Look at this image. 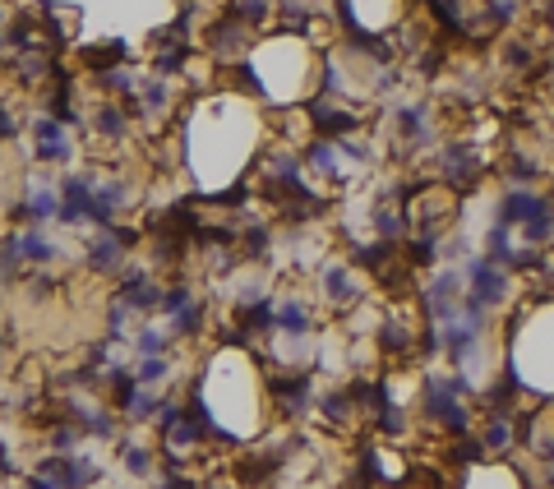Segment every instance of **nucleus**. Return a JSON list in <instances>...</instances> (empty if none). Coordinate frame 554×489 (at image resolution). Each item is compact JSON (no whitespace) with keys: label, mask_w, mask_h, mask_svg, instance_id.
<instances>
[{"label":"nucleus","mask_w":554,"mask_h":489,"mask_svg":"<svg viewBox=\"0 0 554 489\" xmlns=\"http://www.w3.org/2000/svg\"><path fill=\"white\" fill-rule=\"evenodd\" d=\"M167 323H171V337H199L203 323H208V310H203V301H190V305H185L180 314H171Z\"/></svg>","instance_id":"cd10ccee"},{"label":"nucleus","mask_w":554,"mask_h":489,"mask_svg":"<svg viewBox=\"0 0 554 489\" xmlns=\"http://www.w3.org/2000/svg\"><path fill=\"white\" fill-rule=\"evenodd\" d=\"M171 102H176V88H171V79H162V75H149V79H138V116H149V120H162Z\"/></svg>","instance_id":"aec40b11"},{"label":"nucleus","mask_w":554,"mask_h":489,"mask_svg":"<svg viewBox=\"0 0 554 489\" xmlns=\"http://www.w3.org/2000/svg\"><path fill=\"white\" fill-rule=\"evenodd\" d=\"M190 301H194V296H190V287H180V282H176V287H167V291H162V305H158V310L171 319V314H180Z\"/></svg>","instance_id":"e433bc0d"},{"label":"nucleus","mask_w":554,"mask_h":489,"mask_svg":"<svg viewBox=\"0 0 554 489\" xmlns=\"http://www.w3.org/2000/svg\"><path fill=\"white\" fill-rule=\"evenodd\" d=\"M439 176H444V185L448 189H476L480 185V176H485V162H480V153L471 148V144H462V138H453V144H444L439 148Z\"/></svg>","instance_id":"1a4fd4ad"},{"label":"nucleus","mask_w":554,"mask_h":489,"mask_svg":"<svg viewBox=\"0 0 554 489\" xmlns=\"http://www.w3.org/2000/svg\"><path fill=\"white\" fill-rule=\"evenodd\" d=\"M42 475H51V484L56 489H88V484H97L102 480V466L93 462V457H84V453H51L46 462H42Z\"/></svg>","instance_id":"9b49d317"},{"label":"nucleus","mask_w":554,"mask_h":489,"mask_svg":"<svg viewBox=\"0 0 554 489\" xmlns=\"http://www.w3.org/2000/svg\"><path fill=\"white\" fill-rule=\"evenodd\" d=\"M467 397H471V379L467 374H435V370H426V379H421L426 421H435L453 439H462L471 430V406H467Z\"/></svg>","instance_id":"f257e3e1"},{"label":"nucleus","mask_w":554,"mask_h":489,"mask_svg":"<svg viewBox=\"0 0 554 489\" xmlns=\"http://www.w3.org/2000/svg\"><path fill=\"white\" fill-rule=\"evenodd\" d=\"M125 60H129V46L125 42H107V46H88L84 51V65L93 69V75H107V69H116Z\"/></svg>","instance_id":"a878e982"},{"label":"nucleus","mask_w":554,"mask_h":489,"mask_svg":"<svg viewBox=\"0 0 554 489\" xmlns=\"http://www.w3.org/2000/svg\"><path fill=\"white\" fill-rule=\"evenodd\" d=\"M167 397H158V388H129V397L120 402V411L129 415V425H144V421H158V411H162Z\"/></svg>","instance_id":"5701e85b"},{"label":"nucleus","mask_w":554,"mask_h":489,"mask_svg":"<svg viewBox=\"0 0 554 489\" xmlns=\"http://www.w3.org/2000/svg\"><path fill=\"white\" fill-rule=\"evenodd\" d=\"M305 120H310V129H314L319 138H346V134H356V129L365 125L361 111L342 107V102H333V97H319V93L305 102Z\"/></svg>","instance_id":"423d86ee"},{"label":"nucleus","mask_w":554,"mask_h":489,"mask_svg":"<svg viewBox=\"0 0 554 489\" xmlns=\"http://www.w3.org/2000/svg\"><path fill=\"white\" fill-rule=\"evenodd\" d=\"M33 158H37V167H69L75 162L69 125H60L56 116H37L33 120Z\"/></svg>","instance_id":"0eeeda50"},{"label":"nucleus","mask_w":554,"mask_h":489,"mask_svg":"<svg viewBox=\"0 0 554 489\" xmlns=\"http://www.w3.org/2000/svg\"><path fill=\"white\" fill-rule=\"evenodd\" d=\"M158 489H199V480H190L185 471H167V475L158 480Z\"/></svg>","instance_id":"58836bf2"},{"label":"nucleus","mask_w":554,"mask_h":489,"mask_svg":"<svg viewBox=\"0 0 554 489\" xmlns=\"http://www.w3.org/2000/svg\"><path fill=\"white\" fill-rule=\"evenodd\" d=\"M540 199H545V189H531V185H508L504 194H499V203H495V222H504V227H522L536 208H540Z\"/></svg>","instance_id":"dca6fc26"},{"label":"nucleus","mask_w":554,"mask_h":489,"mask_svg":"<svg viewBox=\"0 0 554 489\" xmlns=\"http://www.w3.org/2000/svg\"><path fill=\"white\" fill-rule=\"evenodd\" d=\"M162 291H167V287H158L144 268H129V272H120V291H116V296H120L134 314H153V310L162 305Z\"/></svg>","instance_id":"4468645a"},{"label":"nucleus","mask_w":554,"mask_h":489,"mask_svg":"<svg viewBox=\"0 0 554 489\" xmlns=\"http://www.w3.org/2000/svg\"><path fill=\"white\" fill-rule=\"evenodd\" d=\"M15 245H19L24 263H33V268H46V263L60 259V245H56L42 227H24V231H15Z\"/></svg>","instance_id":"412c9836"},{"label":"nucleus","mask_w":554,"mask_h":489,"mask_svg":"<svg viewBox=\"0 0 554 489\" xmlns=\"http://www.w3.org/2000/svg\"><path fill=\"white\" fill-rule=\"evenodd\" d=\"M513 443H518V425H513V415L490 411V421H485V430H480V448H485V453H508Z\"/></svg>","instance_id":"b1692460"},{"label":"nucleus","mask_w":554,"mask_h":489,"mask_svg":"<svg viewBox=\"0 0 554 489\" xmlns=\"http://www.w3.org/2000/svg\"><path fill=\"white\" fill-rule=\"evenodd\" d=\"M227 15H236L245 28H259V24L272 19V0H231V10H227Z\"/></svg>","instance_id":"7c9ffc66"},{"label":"nucleus","mask_w":554,"mask_h":489,"mask_svg":"<svg viewBox=\"0 0 554 489\" xmlns=\"http://www.w3.org/2000/svg\"><path fill=\"white\" fill-rule=\"evenodd\" d=\"M120 462H125L129 475H149V471H153V453H149L144 443H129V439L120 443Z\"/></svg>","instance_id":"473e14b6"},{"label":"nucleus","mask_w":554,"mask_h":489,"mask_svg":"<svg viewBox=\"0 0 554 489\" xmlns=\"http://www.w3.org/2000/svg\"><path fill=\"white\" fill-rule=\"evenodd\" d=\"M272 332H282V337H292V341H305L310 332H314V310H310V301H301V296H282L272 305Z\"/></svg>","instance_id":"2eb2a0df"},{"label":"nucleus","mask_w":554,"mask_h":489,"mask_svg":"<svg viewBox=\"0 0 554 489\" xmlns=\"http://www.w3.org/2000/svg\"><path fill=\"white\" fill-rule=\"evenodd\" d=\"M245 33H250V28H245L236 15H222L213 28L203 33V46H208V56H213V60H231V65H236V60L245 56Z\"/></svg>","instance_id":"ddd939ff"},{"label":"nucleus","mask_w":554,"mask_h":489,"mask_svg":"<svg viewBox=\"0 0 554 489\" xmlns=\"http://www.w3.org/2000/svg\"><path fill=\"white\" fill-rule=\"evenodd\" d=\"M167 379H171V356H138V365H134L138 388H162Z\"/></svg>","instance_id":"bb28decb"},{"label":"nucleus","mask_w":554,"mask_h":489,"mask_svg":"<svg viewBox=\"0 0 554 489\" xmlns=\"http://www.w3.org/2000/svg\"><path fill=\"white\" fill-rule=\"evenodd\" d=\"M134 245H138V231L125 227V222H116V227H107V231H97V236L88 240L84 263H88V272H97V277H120Z\"/></svg>","instance_id":"7ed1b4c3"},{"label":"nucleus","mask_w":554,"mask_h":489,"mask_svg":"<svg viewBox=\"0 0 554 489\" xmlns=\"http://www.w3.org/2000/svg\"><path fill=\"white\" fill-rule=\"evenodd\" d=\"M462 282H467V296L480 301L485 310H499L508 296H513V268L495 263L490 254H476V259H462Z\"/></svg>","instance_id":"f03ea898"},{"label":"nucleus","mask_w":554,"mask_h":489,"mask_svg":"<svg viewBox=\"0 0 554 489\" xmlns=\"http://www.w3.org/2000/svg\"><path fill=\"white\" fill-rule=\"evenodd\" d=\"M19 272H24V254H19V245H15V231L0 240V282H19Z\"/></svg>","instance_id":"2f4dec72"},{"label":"nucleus","mask_w":554,"mask_h":489,"mask_svg":"<svg viewBox=\"0 0 554 489\" xmlns=\"http://www.w3.org/2000/svg\"><path fill=\"white\" fill-rule=\"evenodd\" d=\"M379 346L388 356H406V351H416V332H411V323H402V319H384L379 323Z\"/></svg>","instance_id":"393cba45"},{"label":"nucleus","mask_w":554,"mask_h":489,"mask_svg":"<svg viewBox=\"0 0 554 489\" xmlns=\"http://www.w3.org/2000/svg\"><path fill=\"white\" fill-rule=\"evenodd\" d=\"M310 5H314V0H310Z\"/></svg>","instance_id":"37998d69"},{"label":"nucleus","mask_w":554,"mask_h":489,"mask_svg":"<svg viewBox=\"0 0 554 489\" xmlns=\"http://www.w3.org/2000/svg\"><path fill=\"white\" fill-rule=\"evenodd\" d=\"M129 203H134V185H129L125 176H107V180H97V189H93L88 222H93L97 231H107V227H116V218L125 213Z\"/></svg>","instance_id":"9d476101"},{"label":"nucleus","mask_w":554,"mask_h":489,"mask_svg":"<svg viewBox=\"0 0 554 489\" xmlns=\"http://www.w3.org/2000/svg\"><path fill=\"white\" fill-rule=\"evenodd\" d=\"M319 282H323V296H328L333 305H361L356 263H323V268H319Z\"/></svg>","instance_id":"f3484780"},{"label":"nucleus","mask_w":554,"mask_h":489,"mask_svg":"<svg viewBox=\"0 0 554 489\" xmlns=\"http://www.w3.org/2000/svg\"><path fill=\"white\" fill-rule=\"evenodd\" d=\"M462 291H467L462 268H444V272H435L430 282H426V291H421V310H426V319L448 323V319L457 314V305H462Z\"/></svg>","instance_id":"6e6552de"},{"label":"nucleus","mask_w":554,"mask_h":489,"mask_svg":"<svg viewBox=\"0 0 554 489\" xmlns=\"http://www.w3.org/2000/svg\"><path fill=\"white\" fill-rule=\"evenodd\" d=\"M480 10H485V15H490L495 24H513L522 5H518V0H480Z\"/></svg>","instance_id":"c9c22d12"},{"label":"nucleus","mask_w":554,"mask_h":489,"mask_svg":"<svg viewBox=\"0 0 554 489\" xmlns=\"http://www.w3.org/2000/svg\"><path fill=\"white\" fill-rule=\"evenodd\" d=\"M56 208H60V185H51L42 176H28L24 189H19V203L10 208V222L46 227V222H56Z\"/></svg>","instance_id":"20e7f679"},{"label":"nucleus","mask_w":554,"mask_h":489,"mask_svg":"<svg viewBox=\"0 0 554 489\" xmlns=\"http://www.w3.org/2000/svg\"><path fill=\"white\" fill-rule=\"evenodd\" d=\"M129 314H134V310L116 296L111 310H107V337H111V341H129V332H125V328H129Z\"/></svg>","instance_id":"f704fd0d"},{"label":"nucleus","mask_w":554,"mask_h":489,"mask_svg":"<svg viewBox=\"0 0 554 489\" xmlns=\"http://www.w3.org/2000/svg\"><path fill=\"white\" fill-rule=\"evenodd\" d=\"M393 129H397V138H402L406 148H426L430 138H435V129H430V111H426L421 102L393 107Z\"/></svg>","instance_id":"a211bd4d"},{"label":"nucleus","mask_w":554,"mask_h":489,"mask_svg":"<svg viewBox=\"0 0 554 489\" xmlns=\"http://www.w3.org/2000/svg\"><path fill=\"white\" fill-rule=\"evenodd\" d=\"M19 129H24V120L15 116V107H5V102H0V144H10V138H19Z\"/></svg>","instance_id":"4c0bfd02"},{"label":"nucleus","mask_w":554,"mask_h":489,"mask_svg":"<svg viewBox=\"0 0 554 489\" xmlns=\"http://www.w3.org/2000/svg\"><path fill=\"white\" fill-rule=\"evenodd\" d=\"M268 397L277 402V411L287 421H296V415H305L314 406V374L310 370H277L268 379Z\"/></svg>","instance_id":"39448f33"},{"label":"nucleus","mask_w":554,"mask_h":489,"mask_svg":"<svg viewBox=\"0 0 554 489\" xmlns=\"http://www.w3.org/2000/svg\"><path fill=\"white\" fill-rule=\"evenodd\" d=\"M134 351H138V356H167V351H171V332H162L158 323L134 328Z\"/></svg>","instance_id":"c85d7f7f"},{"label":"nucleus","mask_w":554,"mask_h":489,"mask_svg":"<svg viewBox=\"0 0 554 489\" xmlns=\"http://www.w3.org/2000/svg\"><path fill=\"white\" fill-rule=\"evenodd\" d=\"M24 489H56V484H51V475H42V471H33V475L24 480Z\"/></svg>","instance_id":"ea45409f"},{"label":"nucleus","mask_w":554,"mask_h":489,"mask_svg":"<svg viewBox=\"0 0 554 489\" xmlns=\"http://www.w3.org/2000/svg\"><path fill=\"white\" fill-rule=\"evenodd\" d=\"M60 185V208H56V222L60 227H84L88 222V208H93V189L97 176H65Z\"/></svg>","instance_id":"f8f14e48"},{"label":"nucleus","mask_w":554,"mask_h":489,"mask_svg":"<svg viewBox=\"0 0 554 489\" xmlns=\"http://www.w3.org/2000/svg\"><path fill=\"white\" fill-rule=\"evenodd\" d=\"M499 60H504L508 69H518V75L536 69V51H531L527 42H504V46H499Z\"/></svg>","instance_id":"72a5a7b5"},{"label":"nucleus","mask_w":554,"mask_h":489,"mask_svg":"<svg viewBox=\"0 0 554 489\" xmlns=\"http://www.w3.org/2000/svg\"><path fill=\"white\" fill-rule=\"evenodd\" d=\"M319 411H323V421L346 425V421L356 415V402H352V392H346V388H337V392H323V397H319Z\"/></svg>","instance_id":"c756f323"},{"label":"nucleus","mask_w":554,"mask_h":489,"mask_svg":"<svg viewBox=\"0 0 554 489\" xmlns=\"http://www.w3.org/2000/svg\"><path fill=\"white\" fill-rule=\"evenodd\" d=\"M0 356H5V337H0Z\"/></svg>","instance_id":"a19ab883"},{"label":"nucleus","mask_w":554,"mask_h":489,"mask_svg":"<svg viewBox=\"0 0 554 489\" xmlns=\"http://www.w3.org/2000/svg\"><path fill=\"white\" fill-rule=\"evenodd\" d=\"M0 24H5V5H0Z\"/></svg>","instance_id":"79ce46f5"},{"label":"nucleus","mask_w":554,"mask_h":489,"mask_svg":"<svg viewBox=\"0 0 554 489\" xmlns=\"http://www.w3.org/2000/svg\"><path fill=\"white\" fill-rule=\"evenodd\" d=\"M301 162L314 171V176H328V180H337L342 176V153H337V138H310L305 144V153H301Z\"/></svg>","instance_id":"4be33fe9"},{"label":"nucleus","mask_w":554,"mask_h":489,"mask_svg":"<svg viewBox=\"0 0 554 489\" xmlns=\"http://www.w3.org/2000/svg\"><path fill=\"white\" fill-rule=\"evenodd\" d=\"M88 129L97 138H107V144H125V138H129V111H125V102H97L93 116H88Z\"/></svg>","instance_id":"6ab92c4d"}]
</instances>
